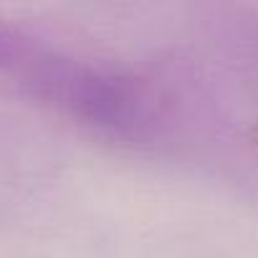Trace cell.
<instances>
[{
	"mask_svg": "<svg viewBox=\"0 0 258 258\" xmlns=\"http://www.w3.org/2000/svg\"><path fill=\"white\" fill-rule=\"evenodd\" d=\"M0 79L86 126L124 140L152 137L162 119L155 96L137 79L63 53L6 21H0Z\"/></svg>",
	"mask_w": 258,
	"mask_h": 258,
	"instance_id": "cell-1",
	"label": "cell"
}]
</instances>
